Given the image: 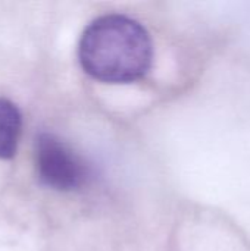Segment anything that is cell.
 <instances>
[{
  "mask_svg": "<svg viewBox=\"0 0 250 251\" xmlns=\"http://www.w3.org/2000/svg\"><path fill=\"white\" fill-rule=\"evenodd\" d=\"M81 68L94 79L130 84L143 78L153 59L146 28L119 13L99 16L84 29L78 43Z\"/></svg>",
  "mask_w": 250,
  "mask_h": 251,
  "instance_id": "6da1fadb",
  "label": "cell"
},
{
  "mask_svg": "<svg viewBox=\"0 0 250 251\" xmlns=\"http://www.w3.org/2000/svg\"><path fill=\"white\" fill-rule=\"evenodd\" d=\"M35 163L41 182L56 191L77 190L88 178V169L80 156L65 141L47 132L37 138Z\"/></svg>",
  "mask_w": 250,
  "mask_h": 251,
  "instance_id": "7a4b0ae2",
  "label": "cell"
},
{
  "mask_svg": "<svg viewBox=\"0 0 250 251\" xmlns=\"http://www.w3.org/2000/svg\"><path fill=\"white\" fill-rule=\"evenodd\" d=\"M21 113L18 107L0 97V159H12L21 135Z\"/></svg>",
  "mask_w": 250,
  "mask_h": 251,
  "instance_id": "3957f363",
  "label": "cell"
}]
</instances>
